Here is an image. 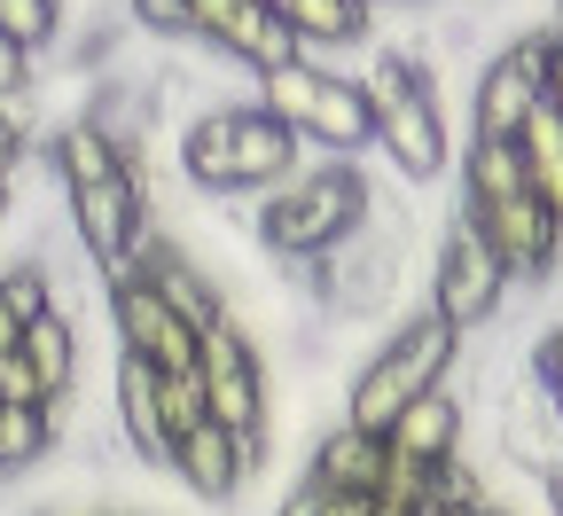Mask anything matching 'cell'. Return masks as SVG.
<instances>
[{
  "mask_svg": "<svg viewBox=\"0 0 563 516\" xmlns=\"http://www.w3.org/2000/svg\"><path fill=\"white\" fill-rule=\"evenodd\" d=\"M540 79H548V40L501 47L470 87V141H517L525 118L540 110Z\"/></svg>",
  "mask_w": 563,
  "mask_h": 516,
  "instance_id": "cell-9",
  "label": "cell"
},
{
  "mask_svg": "<svg viewBox=\"0 0 563 516\" xmlns=\"http://www.w3.org/2000/svg\"><path fill=\"white\" fill-rule=\"evenodd\" d=\"M540 102L555 110V125H563V40H548V79H540Z\"/></svg>",
  "mask_w": 563,
  "mask_h": 516,
  "instance_id": "cell-30",
  "label": "cell"
},
{
  "mask_svg": "<svg viewBox=\"0 0 563 516\" xmlns=\"http://www.w3.org/2000/svg\"><path fill=\"white\" fill-rule=\"evenodd\" d=\"M454 360H462V329H446L431 306L407 314V321L376 344V360L361 367V376H352L344 422H352V430H368V438H384V430H391L422 392H446Z\"/></svg>",
  "mask_w": 563,
  "mask_h": 516,
  "instance_id": "cell-4",
  "label": "cell"
},
{
  "mask_svg": "<svg viewBox=\"0 0 563 516\" xmlns=\"http://www.w3.org/2000/svg\"><path fill=\"white\" fill-rule=\"evenodd\" d=\"M501 298H509V266L493 259V243L470 219H454L446 243H439V266H431V314L446 329H477V321L501 314Z\"/></svg>",
  "mask_w": 563,
  "mask_h": 516,
  "instance_id": "cell-8",
  "label": "cell"
},
{
  "mask_svg": "<svg viewBox=\"0 0 563 516\" xmlns=\"http://www.w3.org/2000/svg\"><path fill=\"white\" fill-rule=\"evenodd\" d=\"M462 219L493 243V259L509 266V282H548V266H555V251H563V228L517 188V196H501V204H462Z\"/></svg>",
  "mask_w": 563,
  "mask_h": 516,
  "instance_id": "cell-11",
  "label": "cell"
},
{
  "mask_svg": "<svg viewBox=\"0 0 563 516\" xmlns=\"http://www.w3.org/2000/svg\"><path fill=\"white\" fill-rule=\"evenodd\" d=\"M368 0H282V24H290L298 55H329V47H352L368 40Z\"/></svg>",
  "mask_w": 563,
  "mask_h": 516,
  "instance_id": "cell-20",
  "label": "cell"
},
{
  "mask_svg": "<svg viewBox=\"0 0 563 516\" xmlns=\"http://www.w3.org/2000/svg\"><path fill=\"white\" fill-rule=\"evenodd\" d=\"M540 493H548V516H563V470H548V477H540Z\"/></svg>",
  "mask_w": 563,
  "mask_h": 516,
  "instance_id": "cell-33",
  "label": "cell"
},
{
  "mask_svg": "<svg viewBox=\"0 0 563 516\" xmlns=\"http://www.w3.org/2000/svg\"><path fill=\"white\" fill-rule=\"evenodd\" d=\"M24 367H32V376H40V392L47 399H70V392H79V321H70L63 306L55 314H40L32 329H24Z\"/></svg>",
  "mask_w": 563,
  "mask_h": 516,
  "instance_id": "cell-18",
  "label": "cell"
},
{
  "mask_svg": "<svg viewBox=\"0 0 563 516\" xmlns=\"http://www.w3.org/2000/svg\"><path fill=\"white\" fill-rule=\"evenodd\" d=\"M368 9H376V0H368Z\"/></svg>",
  "mask_w": 563,
  "mask_h": 516,
  "instance_id": "cell-38",
  "label": "cell"
},
{
  "mask_svg": "<svg viewBox=\"0 0 563 516\" xmlns=\"http://www.w3.org/2000/svg\"><path fill=\"white\" fill-rule=\"evenodd\" d=\"M258 110L282 118L298 141H313V150H336V157L368 150V87L352 79V70H329L321 55H298V63L266 70Z\"/></svg>",
  "mask_w": 563,
  "mask_h": 516,
  "instance_id": "cell-5",
  "label": "cell"
},
{
  "mask_svg": "<svg viewBox=\"0 0 563 516\" xmlns=\"http://www.w3.org/2000/svg\"><path fill=\"white\" fill-rule=\"evenodd\" d=\"M548 415H555V430H563V392H548Z\"/></svg>",
  "mask_w": 563,
  "mask_h": 516,
  "instance_id": "cell-35",
  "label": "cell"
},
{
  "mask_svg": "<svg viewBox=\"0 0 563 516\" xmlns=\"http://www.w3.org/2000/svg\"><path fill=\"white\" fill-rule=\"evenodd\" d=\"M196 392H203V415L220 422V430L266 438V367H258L251 329L228 306L196 329Z\"/></svg>",
  "mask_w": 563,
  "mask_h": 516,
  "instance_id": "cell-6",
  "label": "cell"
},
{
  "mask_svg": "<svg viewBox=\"0 0 563 516\" xmlns=\"http://www.w3.org/2000/svg\"><path fill=\"white\" fill-rule=\"evenodd\" d=\"M532 376H540L548 392H563V321H555V329L532 344Z\"/></svg>",
  "mask_w": 563,
  "mask_h": 516,
  "instance_id": "cell-29",
  "label": "cell"
},
{
  "mask_svg": "<svg viewBox=\"0 0 563 516\" xmlns=\"http://www.w3.org/2000/svg\"><path fill=\"white\" fill-rule=\"evenodd\" d=\"M298 150L306 141L258 102H220L180 133V173L211 196H266L298 173Z\"/></svg>",
  "mask_w": 563,
  "mask_h": 516,
  "instance_id": "cell-1",
  "label": "cell"
},
{
  "mask_svg": "<svg viewBox=\"0 0 563 516\" xmlns=\"http://www.w3.org/2000/svg\"><path fill=\"white\" fill-rule=\"evenodd\" d=\"M55 454V407H0V477H32Z\"/></svg>",
  "mask_w": 563,
  "mask_h": 516,
  "instance_id": "cell-21",
  "label": "cell"
},
{
  "mask_svg": "<svg viewBox=\"0 0 563 516\" xmlns=\"http://www.w3.org/2000/svg\"><path fill=\"white\" fill-rule=\"evenodd\" d=\"M188 17H196V40H203V47L251 63L258 79H266V70H282V63H298L290 24H282L274 9H258V0H188Z\"/></svg>",
  "mask_w": 563,
  "mask_h": 516,
  "instance_id": "cell-13",
  "label": "cell"
},
{
  "mask_svg": "<svg viewBox=\"0 0 563 516\" xmlns=\"http://www.w3.org/2000/svg\"><path fill=\"white\" fill-rule=\"evenodd\" d=\"M0 407H47V392H40V376L24 367V352L0 360Z\"/></svg>",
  "mask_w": 563,
  "mask_h": 516,
  "instance_id": "cell-27",
  "label": "cell"
},
{
  "mask_svg": "<svg viewBox=\"0 0 563 516\" xmlns=\"http://www.w3.org/2000/svg\"><path fill=\"white\" fill-rule=\"evenodd\" d=\"M102 306H110V329L125 344V360H150L157 376H188L196 367V321L165 298V289H150L141 274H102Z\"/></svg>",
  "mask_w": 563,
  "mask_h": 516,
  "instance_id": "cell-7",
  "label": "cell"
},
{
  "mask_svg": "<svg viewBox=\"0 0 563 516\" xmlns=\"http://www.w3.org/2000/svg\"><path fill=\"white\" fill-rule=\"evenodd\" d=\"M157 399H165V430H173V447H180V430H196V422H203L196 367H188V376H157Z\"/></svg>",
  "mask_w": 563,
  "mask_h": 516,
  "instance_id": "cell-25",
  "label": "cell"
},
{
  "mask_svg": "<svg viewBox=\"0 0 563 516\" xmlns=\"http://www.w3.org/2000/svg\"><path fill=\"white\" fill-rule=\"evenodd\" d=\"M555 40H563V9H555Z\"/></svg>",
  "mask_w": 563,
  "mask_h": 516,
  "instance_id": "cell-37",
  "label": "cell"
},
{
  "mask_svg": "<svg viewBox=\"0 0 563 516\" xmlns=\"http://www.w3.org/2000/svg\"><path fill=\"white\" fill-rule=\"evenodd\" d=\"M258 462H266V438H235V430H220L211 415L196 430H180V447H173V477L196 501H211V508H228L258 477Z\"/></svg>",
  "mask_w": 563,
  "mask_h": 516,
  "instance_id": "cell-12",
  "label": "cell"
},
{
  "mask_svg": "<svg viewBox=\"0 0 563 516\" xmlns=\"http://www.w3.org/2000/svg\"><path fill=\"white\" fill-rule=\"evenodd\" d=\"M368 141L391 157L399 180H439L454 165V141H446V110H439V47L431 55H384L368 70Z\"/></svg>",
  "mask_w": 563,
  "mask_h": 516,
  "instance_id": "cell-2",
  "label": "cell"
},
{
  "mask_svg": "<svg viewBox=\"0 0 563 516\" xmlns=\"http://www.w3.org/2000/svg\"><path fill=\"white\" fill-rule=\"evenodd\" d=\"M0 298H9V314L32 329L40 314H55V266H47V251H24V259H9L0 266Z\"/></svg>",
  "mask_w": 563,
  "mask_h": 516,
  "instance_id": "cell-22",
  "label": "cell"
},
{
  "mask_svg": "<svg viewBox=\"0 0 563 516\" xmlns=\"http://www.w3.org/2000/svg\"><path fill=\"white\" fill-rule=\"evenodd\" d=\"M125 9H133V32H150V40H165V47L196 40V17H188V0H125Z\"/></svg>",
  "mask_w": 563,
  "mask_h": 516,
  "instance_id": "cell-24",
  "label": "cell"
},
{
  "mask_svg": "<svg viewBox=\"0 0 563 516\" xmlns=\"http://www.w3.org/2000/svg\"><path fill=\"white\" fill-rule=\"evenodd\" d=\"M47 165H55L63 196H70V188H95V180H110V173H133V157L118 150V141H110L95 118H70V125L47 141Z\"/></svg>",
  "mask_w": 563,
  "mask_h": 516,
  "instance_id": "cell-17",
  "label": "cell"
},
{
  "mask_svg": "<svg viewBox=\"0 0 563 516\" xmlns=\"http://www.w3.org/2000/svg\"><path fill=\"white\" fill-rule=\"evenodd\" d=\"M70 228H79V251L118 274L133 259V243L150 235V196H141V173H110L95 188H70Z\"/></svg>",
  "mask_w": 563,
  "mask_h": 516,
  "instance_id": "cell-10",
  "label": "cell"
},
{
  "mask_svg": "<svg viewBox=\"0 0 563 516\" xmlns=\"http://www.w3.org/2000/svg\"><path fill=\"white\" fill-rule=\"evenodd\" d=\"M384 447L422 462V470H439V462H462V399L454 392H422L391 430H384Z\"/></svg>",
  "mask_w": 563,
  "mask_h": 516,
  "instance_id": "cell-15",
  "label": "cell"
},
{
  "mask_svg": "<svg viewBox=\"0 0 563 516\" xmlns=\"http://www.w3.org/2000/svg\"><path fill=\"white\" fill-rule=\"evenodd\" d=\"M16 344H24V321H16V314H9V298H0V360H9V352H16Z\"/></svg>",
  "mask_w": 563,
  "mask_h": 516,
  "instance_id": "cell-32",
  "label": "cell"
},
{
  "mask_svg": "<svg viewBox=\"0 0 563 516\" xmlns=\"http://www.w3.org/2000/svg\"><path fill=\"white\" fill-rule=\"evenodd\" d=\"M321 508H329V501H321V485H306V477H298L290 493H282V508H274V516H321Z\"/></svg>",
  "mask_w": 563,
  "mask_h": 516,
  "instance_id": "cell-31",
  "label": "cell"
},
{
  "mask_svg": "<svg viewBox=\"0 0 563 516\" xmlns=\"http://www.w3.org/2000/svg\"><path fill=\"white\" fill-rule=\"evenodd\" d=\"M118 430H125L141 470H173V430H165V399H157L150 360H118Z\"/></svg>",
  "mask_w": 563,
  "mask_h": 516,
  "instance_id": "cell-14",
  "label": "cell"
},
{
  "mask_svg": "<svg viewBox=\"0 0 563 516\" xmlns=\"http://www.w3.org/2000/svg\"><path fill=\"white\" fill-rule=\"evenodd\" d=\"M0 40L24 47L32 63L63 40V0H0Z\"/></svg>",
  "mask_w": 563,
  "mask_h": 516,
  "instance_id": "cell-23",
  "label": "cell"
},
{
  "mask_svg": "<svg viewBox=\"0 0 563 516\" xmlns=\"http://www.w3.org/2000/svg\"><path fill=\"white\" fill-rule=\"evenodd\" d=\"M32 87H40V63L0 40V102H32Z\"/></svg>",
  "mask_w": 563,
  "mask_h": 516,
  "instance_id": "cell-26",
  "label": "cell"
},
{
  "mask_svg": "<svg viewBox=\"0 0 563 516\" xmlns=\"http://www.w3.org/2000/svg\"><path fill=\"white\" fill-rule=\"evenodd\" d=\"M376 211V188L352 157H329V165H298L282 188L258 196V243L274 259H329L336 243L361 235V219Z\"/></svg>",
  "mask_w": 563,
  "mask_h": 516,
  "instance_id": "cell-3",
  "label": "cell"
},
{
  "mask_svg": "<svg viewBox=\"0 0 563 516\" xmlns=\"http://www.w3.org/2000/svg\"><path fill=\"white\" fill-rule=\"evenodd\" d=\"M9 211H16V180H9V173H0V219H9Z\"/></svg>",
  "mask_w": 563,
  "mask_h": 516,
  "instance_id": "cell-34",
  "label": "cell"
},
{
  "mask_svg": "<svg viewBox=\"0 0 563 516\" xmlns=\"http://www.w3.org/2000/svg\"><path fill=\"white\" fill-rule=\"evenodd\" d=\"M376 477H384V438L352 430V422L321 430V447H313V462H306V485H321V493L336 501V493H376Z\"/></svg>",
  "mask_w": 563,
  "mask_h": 516,
  "instance_id": "cell-16",
  "label": "cell"
},
{
  "mask_svg": "<svg viewBox=\"0 0 563 516\" xmlns=\"http://www.w3.org/2000/svg\"><path fill=\"white\" fill-rule=\"evenodd\" d=\"M517 165H525V196L563 228V125H555L548 102H540V110L525 118V133H517Z\"/></svg>",
  "mask_w": 563,
  "mask_h": 516,
  "instance_id": "cell-19",
  "label": "cell"
},
{
  "mask_svg": "<svg viewBox=\"0 0 563 516\" xmlns=\"http://www.w3.org/2000/svg\"><path fill=\"white\" fill-rule=\"evenodd\" d=\"M16 110H24V102H0V173H9V180H16V165L32 157V125H24Z\"/></svg>",
  "mask_w": 563,
  "mask_h": 516,
  "instance_id": "cell-28",
  "label": "cell"
},
{
  "mask_svg": "<svg viewBox=\"0 0 563 516\" xmlns=\"http://www.w3.org/2000/svg\"><path fill=\"white\" fill-rule=\"evenodd\" d=\"M24 516H70V508H24Z\"/></svg>",
  "mask_w": 563,
  "mask_h": 516,
  "instance_id": "cell-36",
  "label": "cell"
}]
</instances>
